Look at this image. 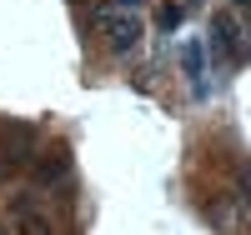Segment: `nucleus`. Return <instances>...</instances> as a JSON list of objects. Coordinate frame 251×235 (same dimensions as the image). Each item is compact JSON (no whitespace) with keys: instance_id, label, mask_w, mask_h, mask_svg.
<instances>
[{"instance_id":"obj_9","label":"nucleus","mask_w":251,"mask_h":235,"mask_svg":"<svg viewBox=\"0 0 251 235\" xmlns=\"http://www.w3.org/2000/svg\"><path fill=\"white\" fill-rule=\"evenodd\" d=\"M0 235H10V230H5V225H0Z\"/></svg>"},{"instance_id":"obj_6","label":"nucleus","mask_w":251,"mask_h":235,"mask_svg":"<svg viewBox=\"0 0 251 235\" xmlns=\"http://www.w3.org/2000/svg\"><path fill=\"white\" fill-rule=\"evenodd\" d=\"M186 70H191V80L201 85V45H186Z\"/></svg>"},{"instance_id":"obj_8","label":"nucleus","mask_w":251,"mask_h":235,"mask_svg":"<svg viewBox=\"0 0 251 235\" xmlns=\"http://www.w3.org/2000/svg\"><path fill=\"white\" fill-rule=\"evenodd\" d=\"M0 185H5V160H0Z\"/></svg>"},{"instance_id":"obj_5","label":"nucleus","mask_w":251,"mask_h":235,"mask_svg":"<svg viewBox=\"0 0 251 235\" xmlns=\"http://www.w3.org/2000/svg\"><path fill=\"white\" fill-rule=\"evenodd\" d=\"M71 175V150L55 145V150H35V185H60Z\"/></svg>"},{"instance_id":"obj_1","label":"nucleus","mask_w":251,"mask_h":235,"mask_svg":"<svg viewBox=\"0 0 251 235\" xmlns=\"http://www.w3.org/2000/svg\"><path fill=\"white\" fill-rule=\"evenodd\" d=\"M96 35L106 40V50L111 55H131L141 45V35H146V20L136 5H116V0H106V5H96Z\"/></svg>"},{"instance_id":"obj_3","label":"nucleus","mask_w":251,"mask_h":235,"mask_svg":"<svg viewBox=\"0 0 251 235\" xmlns=\"http://www.w3.org/2000/svg\"><path fill=\"white\" fill-rule=\"evenodd\" d=\"M35 125L25 120H0V160L5 165H30L35 160Z\"/></svg>"},{"instance_id":"obj_2","label":"nucleus","mask_w":251,"mask_h":235,"mask_svg":"<svg viewBox=\"0 0 251 235\" xmlns=\"http://www.w3.org/2000/svg\"><path fill=\"white\" fill-rule=\"evenodd\" d=\"M10 230L15 235H55V220H50V210L25 190V195H10Z\"/></svg>"},{"instance_id":"obj_7","label":"nucleus","mask_w":251,"mask_h":235,"mask_svg":"<svg viewBox=\"0 0 251 235\" xmlns=\"http://www.w3.org/2000/svg\"><path fill=\"white\" fill-rule=\"evenodd\" d=\"M236 190H241V200L251 205V165H241V175H236Z\"/></svg>"},{"instance_id":"obj_4","label":"nucleus","mask_w":251,"mask_h":235,"mask_svg":"<svg viewBox=\"0 0 251 235\" xmlns=\"http://www.w3.org/2000/svg\"><path fill=\"white\" fill-rule=\"evenodd\" d=\"M211 50L221 55V60H236V55H246V40H241V30H236V15H216L211 20Z\"/></svg>"}]
</instances>
